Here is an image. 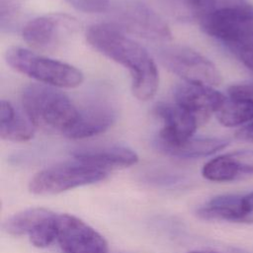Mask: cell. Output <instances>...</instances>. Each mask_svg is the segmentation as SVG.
Returning a JSON list of instances; mask_svg holds the SVG:
<instances>
[{
    "label": "cell",
    "instance_id": "obj_6",
    "mask_svg": "<svg viewBox=\"0 0 253 253\" xmlns=\"http://www.w3.org/2000/svg\"><path fill=\"white\" fill-rule=\"evenodd\" d=\"M111 23L125 33L156 42H167L172 39L167 23L138 0L117 1L111 9Z\"/></svg>",
    "mask_w": 253,
    "mask_h": 253
},
{
    "label": "cell",
    "instance_id": "obj_26",
    "mask_svg": "<svg viewBox=\"0 0 253 253\" xmlns=\"http://www.w3.org/2000/svg\"><path fill=\"white\" fill-rule=\"evenodd\" d=\"M209 1L210 0H186L187 4L190 6L195 15L200 12L208 4Z\"/></svg>",
    "mask_w": 253,
    "mask_h": 253
},
{
    "label": "cell",
    "instance_id": "obj_14",
    "mask_svg": "<svg viewBox=\"0 0 253 253\" xmlns=\"http://www.w3.org/2000/svg\"><path fill=\"white\" fill-rule=\"evenodd\" d=\"M73 157L108 172L130 167L138 161V156L132 149L121 145L80 149L73 153Z\"/></svg>",
    "mask_w": 253,
    "mask_h": 253
},
{
    "label": "cell",
    "instance_id": "obj_5",
    "mask_svg": "<svg viewBox=\"0 0 253 253\" xmlns=\"http://www.w3.org/2000/svg\"><path fill=\"white\" fill-rule=\"evenodd\" d=\"M108 171L74 158L39 171L29 182L31 193L41 196L62 192L105 180Z\"/></svg>",
    "mask_w": 253,
    "mask_h": 253
},
{
    "label": "cell",
    "instance_id": "obj_16",
    "mask_svg": "<svg viewBox=\"0 0 253 253\" xmlns=\"http://www.w3.org/2000/svg\"><path fill=\"white\" fill-rule=\"evenodd\" d=\"M197 215L205 220L242 223L243 195H221L214 197L197 210Z\"/></svg>",
    "mask_w": 253,
    "mask_h": 253
},
{
    "label": "cell",
    "instance_id": "obj_20",
    "mask_svg": "<svg viewBox=\"0 0 253 253\" xmlns=\"http://www.w3.org/2000/svg\"><path fill=\"white\" fill-rule=\"evenodd\" d=\"M57 213L50 211L28 234L32 245L38 248H46L56 241L57 234Z\"/></svg>",
    "mask_w": 253,
    "mask_h": 253
},
{
    "label": "cell",
    "instance_id": "obj_19",
    "mask_svg": "<svg viewBox=\"0 0 253 253\" xmlns=\"http://www.w3.org/2000/svg\"><path fill=\"white\" fill-rule=\"evenodd\" d=\"M51 211L45 208H30L10 216L3 224L4 230L13 236L28 235L36 224Z\"/></svg>",
    "mask_w": 253,
    "mask_h": 253
},
{
    "label": "cell",
    "instance_id": "obj_10",
    "mask_svg": "<svg viewBox=\"0 0 253 253\" xmlns=\"http://www.w3.org/2000/svg\"><path fill=\"white\" fill-rule=\"evenodd\" d=\"M153 113L162 122L156 144L163 152L194 136L199 126L196 119L176 103H157Z\"/></svg>",
    "mask_w": 253,
    "mask_h": 253
},
{
    "label": "cell",
    "instance_id": "obj_8",
    "mask_svg": "<svg viewBox=\"0 0 253 253\" xmlns=\"http://www.w3.org/2000/svg\"><path fill=\"white\" fill-rule=\"evenodd\" d=\"M80 29V23L72 16L49 13L30 20L22 30L25 42L33 48L53 51L66 43Z\"/></svg>",
    "mask_w": 253,
    "mask_h": 253
},
{
    "label": "cell",
    "instance_id": "obj_13",
    "mask_svg": "<svg viewBox=\"0 0 253 253\" xmlns=\"http://www.w3.org/2000/svg\"><path fill=\"white\" fill-rule=\"evenodd\" d=\"M204 178L212 182H231L253 175V150L242 149L218 155L208 161Z\"/></svg>",
    "mask_w": 253,
    "mask_h": 253
},
{
    "label": "cell",
    "instance_id": "obj_24",
    "mask_svg": "<svg viewBox=\"0 0 253 253\" xmlns=\"http://www.w3.org/2000/svg\"><path fill=\"white\" fill-rule=\"evenodd\" d=\"M242 223L253 224V191L243 195Z\"/></svg>",
    "mask_w": 253,
    "mask_h": 253
},
{
    "label": "cell",
    "instance_id": "obj_1",
    "mask_svg": "<svg viewBox=\"0 0 253 253\" xmlns=\"http://www.w3.org/2000/svg\"><path fill=\"white\" fill-rule=\"evenodd\" d=\"M86 40L94 49L128 69L131 92L135 98L148 101L154 97L159 85V73L155 61L144 46L112 23L89 27Z\"/></svg>",
    "mask_w": 253,
    "mask_h": 253
},
{
    "label": "cell",
    "instance_id": "obj_22",
    "mask_svg": "<svg viewBox=\"0 0 253 253\" xmlns=\"http://www.w3.org/2000/svg\"><path fill=\"white\" fill-rule=\"evenodd\" d=\"M74 9L89 14L104 13L111 7V0H66Z\"/></svg>",
    "mask_w": 253,
    "mask_h": 253
},
{
    "label": "cell",
    "instance_id": "obj_3",
    "mask_svg": "<svg viewBox=\"0 0 253 253\" xmlns=\"http://www.w3.org/2000/svg\"><path fill=\"white\" fill-rule=\"evenodd\" d=\"M197 19L204 33L227 47L253 30V6L246 0H213Z\"/></svg>",
    "mask_w": 253,
    "mask_h": 253
},
{
    "label": "cell",
    "instance_id": "obj_12",
    "mask_svg": "<svg viewBox=\"0 0 253 253\" xmlns=\"http://www.w3.org/2000/svg\"><path fill=\"white\" fill-rule=\"evenodd\" d=\"M117 113L107 102L95 101L78 108L75 123L64 136L70 139H83L98 135L109 129L115 123Z\"/></svg>",
    "mask_w": 253,
    "mask_h": 253
},
{
    "label": "cell",
    "instance_id": "obj_7",
    "mask_svg": "<svg viewBox=\"0 0 253 253\" xmlns=\"http://www.w3.org/2000/svg\"><path fill=\"white\" fill-rule=\"evenodd\" d=\"M158 56L168 70L181 77L185 82L214 87L222 81L215 64L188 46H166L159 51Z\"/></svg>",
    "mask_w": 253,
    "mask_h": 253
},
{
    "label": "cell",
    "instance_id": "obj_18",
    "mask_svg": "<svg viewBox=\"0 0 253 253\" xmlns=\"http://www.w3.org/2000/svg\"><path fill=\"white\" fill-rule=\"evenodd\" d=\"M215 116L218 123L225 127L245 126L253 121V102L249 100L226 99Z\"/></svg>",
    "mask_w": 253,
    "mask_h": 253
},
{
    "label": "cell",
    "instance_id": "obj_25",
    "mask_svg": "<svg viewBox=\"0 0 253 253\" xmlns=\"http://www.w3.org/2000/svg\"><path fill=\"white\" fill-rule=\"evenodd\" d=\"M235 136L244 141L253 142V121L241 126L235 133Z\"/></svg>",
    "mask_w": 253,
    "mask_h": 253
},
{
    "label": "cell",
    "instance_id": "obj_23",
    "mask_svg": "<svg viewBox=\"0 0 253 253\" xmlns=\"http://www.w3.org/2000/svg\"><path fill=\"white\" fill-rule=\"evenodd\" d=\"M227 94L229 99L249 100L253 102V80L229 86Z\"/></svg>",
    "mask_w": 253,
    "mask_h": 253
},
{
    "label": "cell",
    "instance_id": "obj_4",
    "mask_svg": "<svg viewBox=\"0 0 253 253\" xmlns=\"http://www.w3.org/2000/svg\"><path fill=\"white\" fill-rule=\"evenodd\" d=\"M5 60L15 71L52 87L75 88L84 80L83 73L76 67L20 46L9 47Z\"/></svg>",
    "mask_w": 253,
    "mask_h": 253
},
{
    "label": "cell",
    "instance_id": "obj_11",
    "mask_svg": "<svg viewBox=\"0 0 253 253\" xmlns=\"http://www.w3.org/2000/svg\"><path fill=\"white\" fill-rule=\"evenodd\" d=\"M175 103L192 115L199 126L207 123L211 115L223 106L226 97L213 87L193 83H182L175 88Z\"/></svg>",
    "mask_w": 253,
    "mask_h": 253
},
{
    "label": "cell",
    "instance_id": "obj_27",
    "mask_svg": "<svg viewBox=\"0 0 253 253\" xmlns=\"http://www.w3.org/2000/svg\"><path fill=\"white\" fill-rule=\"evenodd\" d=\"M188 253H216V252H212V251H191Z\"/></svg>",
    "mask_w": 253,
    "mask_h": 253
},
{
    "label": "cell",
    "instance_id": "obj_2",
    "mask_svg": "<svg viewBox=\"0 0 253 253\" xmlns=\"http://www.w3.org/2000/svg\"><path fill=\"white\" fill-rule=\"evenodd\" d=\"M24 112L36 128L65 135L75 123L78 108L56 87L42 83L26 86L21 95Z\"/></svg>",
    "mask_w": 253,
    "mask_h": 253
},
{
    "label": "cell",
    "instance_id": "obj_21",
    "mask_svg": "<svg viewBox=\"0 0 253 253\" xmlns=\"http://www.w3.org/2000/svg\"><path fill=\"white\" fill-rule=\"evenodd\" d=\"M236 58L253 72V30L227 46Z\"/></svg>",
    "mask_w": 253,
    "mask_h": 253
},
{
    "label": "cell",
    "instance_id": "obj_9",
    "mask_svg": "<svg viewBox=\"0 0 253 253\" xmlns=\"http://www.w3.org/2000/svg\"><path fill=\"white\" fill-rule=\"evenodd\" d=\"M56 241L62 253H108L106 239L82 219L57 213Z\"/></svg>",
    "mask_w": 253,
    "mask_h": 253
},
{
    "label": "cell",
    "instance_id": "obj_15",
    "mask_svg": "<svg viewBox=\"0 0 253 253\" xmlns=\"http://www.w3.org/2000/svg\"><path fill=\"white\" fill-rule=\"evenodd\" d=\"M36 126L27 114L6 100L0 103V136L13 142H24L33 138Z\"/></svg>",
    "mask_w": 253,
    "mask_h": 253
},
{
    "label": "cell",
    "instance_id": "obj_17",
    "mask_svg": "<svg viewBox=\"0 0 253 253\" xmlns=\"http://www.w3.org/2000/svg\"><path fill=\"white\" fill-rule=\"evenodd\" d=\"M228 138L192 136L185 142L164 152L178 158H200L209 156L222 150L229 144Z\"/></svg>",
    "mask_w": 253,
    "mask_h": 253
}]
</instances>
